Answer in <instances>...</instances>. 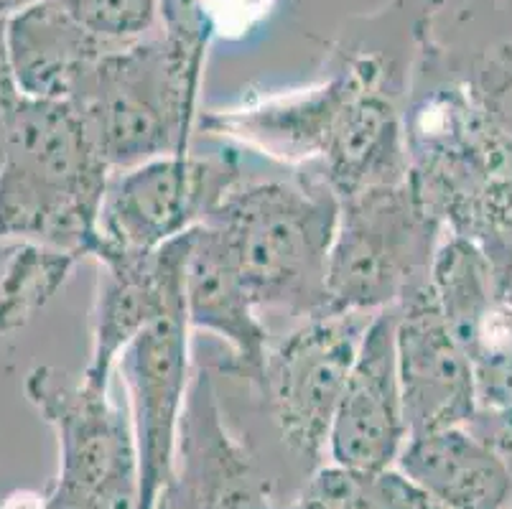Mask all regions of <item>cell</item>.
Segmentation results:
<instances>
[{
  "mask_svg": "<svg viewBox=\"0 0 512 509\" xmlns=\"http://www.w3.org/2000/svg\"><path fill=\"white\" fill-rule=\"evenodd\" d=\"M110 174L72 102L21 100L0 163V242L92 258Z\"/></svg>",
  "mask_w": 512,
  "mask_h": 509,
  "instance_id": "obj_2",
  "label": "cell"
},
{
  "mask_svg": "<svg viewBox=\"0 0 512 509\" xmlns=\"http://www.w3.org/2000/svg\"><path fill=\"white\" fill-rule=\"evenodd\" d=\"M82 258L36 242H0V334L29 324Z\"/></svg>",
  "mask_w": 512,
  "mask_h": 509,
  "instance_id": "obj_18",
  "label": "cell"
},
{
  "mask_svg": "<svg viewBox=\"0 0 512 509\" xmlns=\"http://www.w3.org/2000/svg\"><path fill=\"white\" fill-rule=\"evenodd\" d=\"M138 448V507L158 509L174 476L176 436L189 390V321L169 308L118 357Z\"/></svg>",
  "mask_w": 512,
  "mask_h": 509,
  "instance_id": "obj_9",
  "label": "cell"
},
{
  "mask_svg": "<svg viewBox=\"0 0 512 509\" xmlns=\"http://www.w3.org/2000/svg\"><path fill=\"white\" fill-rule=\"evenodd\" d=\"M204 56L169 36L110 46L82 77L72 105L110 171L189 151Z\"/></svg>",
  "mask_w": 512,
  "mask_h": 509,
  "instance_id": "obj_4",
  "label": "cell"
},
{
  "mask_svg": "<svg viewBox=\"0 0 512 509\" xmlns=\"http://www.w3.org/2000/svg\"><path fill=\"white\" fill-rule=\"evenodd\" d=\"M375 314H316L268 347L260 392L281 441L319 466L362 334Z\"/></svg>",
  "mask_w": 512,
  "mask_h": 509,
  "instance_id": "obj_8",
  "label": "cell"
},
{
  "mask_svg": "<svg viewBox=\"0 0 512 509\" xmlns=\"http://www.w3.org/2000/svg\"><path fill=\"white\" fill-rule=\"evenodd\" d=\"M3 26L6 18H0V163H3V153H6V140L11 133V123L16 118V110L21 105V92H18L13 74L8 69L6 59V44H3Z\"/></svg>",
  "mask_w": 512,
  "mask_h": 509,
  "instance_id": "obj_22",
  "label": "cell"
},
{
  "mask_svg": "<svg viewBox=\"0 0 512 509\" xmlns=\"http://www.w3.org/2000/svg\"><path fill=\"white\" fill-rule=\"evenodd\" d=\"M192 232L146 255H100L92 308V352L82 380L110 390L118 357L143 329L184 303V263Z\"/></svg>",
  "mask_w": 512,
  "mask_h": 509,
  "instance_id": "obj_13",
  "label": "cell"
},
{
  "mask_svg": "<svg viewBox=\"0 0 512 509\" xmlns=\"http://www.w3.org/2000/svg\"><path fill=\"white\" fill-rule=\"evenodd\" d=\"M395 359L408 438L472 423V364L441 314L431 280L395 303Z\"/></svg>",
  "mask_w": 512,
  "mask_h": 509,
  "instance_id": "obj_11",
  "label": "cell"
},
{
  "mask_svg": "<svg viewBox=\"0 0 512 509\" xmlns=\"http://www.w3.org/2000/svg\"><path fill=\"white\" fill-rule=\"evenodd\" d=\"M276 0H158L164 36L194 54L217 39H242L268 18Z\"/></svg>",
  "mask_w": 512,
  "mask_h": 509,
  "instance_id": "obj_19",
  "label": "cell"
},
{
  "mask_svg": "<svg viewBox=\"0 0 512 509\" xmlns=\"http://www.w3.org/2000/svg\"><path fill=\"white\" fill-rule=\"evenodd\" d=\"M184 311L189 329L217 334L230 344L227 372L248 380L255 390L263 382L268 331L258 319L245 280L212 224L192 230L184 263Z\"/></svg>",
  "mask_w": 512,
  "mask_h": 509,
  "instance_id": "obj_15",
  "label": "cell"
},
{
  "mask_svg": "<svg viewBox=\"0 0 512 509\" xmlns=\"http://www.w3.org/2000/svg\"><path fill=\"white\" fill-rule=\"evenodd\" d=\"M444 224L411 181L339 199L324 314H377L431 280Z\"/></svg>",
  "mask_w": 512,
  "mask_h": 509,
  "instance_id": "obj_5",
  "label": "cell"
},
{
  "mask_svg": "<svg viewBox=\"0 0 512 509\" xmlns=\"http://www.w3.org/2000/svg\"><path fill=\"white\" fill-rule=\"evenodd\" d=\"M395 464L441 509H505L512 497L510 464L467 426L408 438Z\"/></svg>",
  "mask_w": 512,
  "mask_h": 509,
  "instance_id": "obj_17",
  "label": "cell"
},
{
  "mask_svg": "<svg viewBox=\"0 0 512 509\" xmlns=\"http://www.w3.org/2000/svg\"><path fill=\"white\" fill-rule=\"evenodd\" d=\"M352 84L355 74L347 56L337 49L329 62V74L321 82L248 105L202 112L199 128L237 140L240 146L281 163H309L324 153L329 130Z\"/></svg>",
  "mask_w": 512,
  "mask_h": 509,
  "instance_id": "obj_14",
  "label": "cell"
},
{
  "mask_svg": "<svg viewBox=\"0 0 512 509\" xmlns=\"http://www.w3.org/2000/svg\"><path fill=\"white\" fill-rule=\"evenodd\" d=\"M171 509H286L271 479L230 431L209 372L189 380L176 436L174 476L164 497Z\"/></svg>",
  "mask_w": 512,
  "mask_h": 509,
  "instance_id": "obj_10",
  "label": "cell"
},
{
  "mask_svg": "<svg viewBox=\"0 0 512 509\" xmlns=\"http://www.w3.org/2000/svg\"><path fill=\"white\" fill-rule=\"evenodd\" d=\"M339 199L327 181H245L232 186L207 224L220 232L260 308L291 316L327 311V265Z\"/></svg>",
  "mask_w": 512,
  "mask_h": 509,
  "instance_id": "obj_3",
  "label": "cell"
},
{
  "mask_svg": "<svg viewBox=\"0 0 512 509\" xmlns=\"http://www.w3.org/2000/svg\"><path fill=\"white\" fill-rule=\"evenodd\" d=\"M408 181L449 235L482 250L512 242V140L479 115L428 41L403 107Z\"/></svg>",
  "mask_w": 512,
  "mask_h": 509,
  "instance_id": "obj_1",
  "label": "cell"
},
{
  "mask_svg": "<svg viewBox=\"0 0 512 509\" xmlns=\"http://www.w3.org/2000/svg\"><path fill=\"white\" fill-rule=\"evenodd\" d=\"M240 181L242 168L235 153H169L110 174L92 258L146 255L197 230Z\"/></svg>",
  "mask_w": 512,
  "mask_h": 509,
  "instance_id": "obj_6",
  "label": "cell"
},
{
  "mask_svg": "<svg viewBox=\"0 0 512 509\" xmlns=\"http://www.w3.org/2000/svg\"><path fill=\"white\" fill-rule=\"evenodd\" d=\"M8 69L23 100L69 102L110 46L54 0H29L3 26Z\"/></svg>",
  "mask_w": 512,
  "mask_h": 509,
  "instance_id": "obj_16",
  "label": "cell"
},
{
  "mask_svg": "<svg viewBox=\"0 0 512 509\" xmlns=\"http://www.w3.org/2000/svg\"><path fill=\"white\" fill-rule=\"evenodd\" d=\"M107 44L146 39L156 28L158 0H54Z\"/></svg>",
  "mask_w": 512,
  "mask_h": 509,
  "instance_id": "obj_21",
  "label": "cell"
},
{
  "mask_svg": "<svg viewBox=\"0 0 512 509\" xmlns=\"http://www.w3.org/2000/svg\"><path fill=\"white\" fill-rule=\"evenodd\" d=\"M23 390L57 436L54 484L107 509H136L138 448L128 405L49 364L31 370Z\"/></svg>",
  "mask_w": 512,
  "mask_h": 509,
  "instance_id": "obj_7",
  "label": "cell"
},
{
  "mask_svg": "<svg viewBox=\"0 0 512 509\" xmlns=\"http://www.w3.org/2000/svg\"><path fill=\"white\" fill-rule=\"evenodd\" d=\"M462 79L479 115L512 140V39L474 56Z\"/></svg>",
  "mask_w": 512,
  "mask_h": 509,
  "instance_id": "obj_20",
  "label": "cell"
},
{
  "mask_svg": "<svg viewBox=\"0 0 512 509\" xmlns=\"http://www.w3.org/2000/svg\"><path fill=\"white\" fill-rule=\"evenodd\" d=\"M406 441L395 359V306H390L377 311L362 334L334 413L327 454L344 469L380 471L395 464Z\"/></svg>",
  "mask_w": 512,
  "mask_h": 509,
  "instance_id": "obj_12",
  "label": "cell"
},
{
  "mask_svg": "<svg viewBox=\"0 0 512 509\" xmlns=\"http://www.w3.org/2000/svg\"><path fill=\"white\" fill-rule=\"evenodd\" d=\"M158 509H171V507L164 502V499H161V502H158Z\"/></svg>",
  "mask_w": 512,
  "mask_h": 509,
  "instance_id": "obj_23",
  "label": "cell"
}]
</instances>
